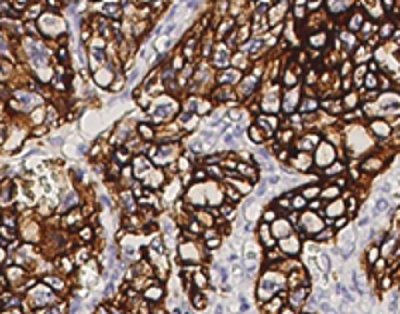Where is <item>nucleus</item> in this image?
Here are the masks:
<instances>
[{
	"instance_id": "nucleus-9",
	"label": "nucleus",
	"mask_w": 400,
	"mask_h": 314,
	"mask_svg": "<svg viewBox=\"0 0 400 314\" xmlns=\"http://www.w3.org/2000/svg\"><path fill=\"white\" fill-rule=\"evenodd\" d=\"M396 308H398V294H394V300L390 302V312H396Z\"/></svg>"
},
{
	"instance_id": "nucleus-20",
	"label": "nucleus",
	"mask_w": 400,
	"mask_h": 314,
	"mask_svg": "<svg viewBox=\"0 0 400 314\" xmlns=\"http://www.w3.org/2000/svg\"><path fill=\"white\" fill-rule=\"evenodd\" d=\"M344 224H346V218H340V220L336 222V226H344Z\"/></svg>"
},
{
	"instance_id": "nucleus-17",
	"label": "nucleus",
	"mask_w": 400,
	"mask_h": 314,
	"mask_svg": "<svg viewBox=\"0 0 400 314\" xmlns=\"http://www.w3.org/2000/svg\"><path fill=\"white\" fill-rule=\"evenodd\" d=\"M366 84H368V86H374V84H376V78H374V76H368V80H366Z\"/></svg>"
},
{
	"instance_id": "nucleus-3",
	"label": "nucleus",
	"mask_w": 400,
	"mask_h": 314,
	"mask_svg": "<svg viewBox=\"0 0 400 314\" xmlns=\"http://www.w3.org/2000/svg\"><path fill=\"white\" fill-rule=\"evenodd\" d=\"M168 114H170V106L162 104V106H158L154 112H152V116H154V118H164V116H168Z\"/></svg>"
},
{
	"instance_id": "nucleus-19",
	"label": "nucleus",
	"mask_w": 400,
	"mask_h": 314,
	"mask_svg": "<svg viewBox=\"0 0 400 314\" xmlns=\"http://www.w3.org/2000/svg\"><path fill=\"white\" fill-rule=\"evenodd\" d=\"M222 312H224V308H222L220 304H218V306H216V310H214V314H222Z\"/></svg>"
},
{
	"instance_id": "nucleus-7",
	"label": "nucleus",
	"mask_w": 400,
	"mask_h": 314,
	"mask_svg": "<svg viewBox=\"0 0 400 314\" xmlns=\"http://www.w3.org/2000/svg\"><path fill=\"white\" fill-rule=\"evenodd\" d=\"M360 22H362V16H360V14H356V16L352 18V22H350V28H352V30H356Z\"/></svg>"
},
{
	"instance_id": "nucleus-2",
	"label": "nucleus",
	"mask_w": 400,
	"mask_h": 314,
	"mask_svg": "<svg viewBox=\"0 0 400 314\" xmlns=\"http://www.w3.org/2000/svg\"><path fill=\"white\" fill-rule=\"evenodd\" d=\"M386 208H388V200H386V198H380V200H376V206H374L372 214H374V216H376V214H382Z\"/></svg>"
},
{
	"instance_id": "nucleus-6",
	"label": "nucleus",
	"mask_w": 400,
	"mask_h": 314,
	"mask_svg": "<svg viewBox=\"0 0 400 314\" xmlns=\"http://www.w3.org/2000/svg\"><path fill=\"white\" fill-rule=\"evenodd\" d=\"M258 46H260V42L254 40V42H250V44H244V50L246 52H254V50H258Z\"/></svg>"
},
{
	"instance_id": "nucleus-10",
	"label": "nucleus",
	"mask_w": 400,
	"mask_h": 314,
	"mask_svg": "<svg viewBox=\"0 0 400 314\" xmlns=\"http://www.w3.org/2000/svg\"><path fill=\"white\" fill-rule=\"evenodd\" d=\"M182 2H186L188 8H196L198 6V0H182Z\"/></svg>"
},
{
	"instance_id": "nucleus-11",
	"label": "nucleus",
	"mask_w": 400,
	"mask_h": 314,
	"mask_svg": "<svg viewBox=\"0 0 400 314\" xmlns=\"http://www.w3.org/2000/svg\"><path fill=\"white\" fill-rule=\"evenodd\" d=\"M240 302H242V304H240V310H242V312H246V310H248V302H246L244 298H240Z\"/></svg>"
},
{
	"instance_id": "nucleus-8",
	"label": "nucleus",
	"mask_w": 400,
	"mask_h": 314,
	"mask_svg": "<svg viewBox=\"0 0 400 314\" xmlns=\"http://www.w3.org/2000/svg\"><path fill=\"white\" fill-rule=\"evenodd\" d=\"M310 108H312V110H314V108H316V102H314V100H308V102H306V104H304V106H302V110H304V112H308V110H310Z\"/></svg>"
},
{
	"instance_id": "nucleus-13",
	"label": "nucleus",
	"mask_w": 400,
	"mask_h": 314,
	"mask_svg": "<svg viewBox=\"0 0 400 314\" xmlns=\"http://www.w3.org/2000/svg\"><path fill=\"white\" fill-rule=\"evenodd\" d=\"M320 260H322V266H324V268H328V266H330V260H328V258H326L324 254L320 256Z\"/></svg>"
},
{
	"instance_id": "nucleus-21",
	"label": "nucleus",
	"mask_w": 400,
	"mask_h": 314,
	"mask_svg": "<svg viewBox=\"0 0 400 314\" xmlns=\"http://www.w3.org/2000/svg\"><path fill=\"white\" fill-rule=\"evenodd\" d=\"M368 222H370V220H368V218H362V220H360V222H358V224H360V226H366V224H368Z\"/></svg>"
},
{
	"instance_id": "nucleus-1",
	"label": "nucleus",
	"mask_w": 400,
	"mask_h": 314,
	"mask_svg": "<svg viewBox=\"0 0 400 314\" xmlns=\"http://www.w3.org/2000/svg\"><path fill=\"white\" fill-rule=\"evenodd\" d=\"M214 60H216L214 64H218V66H226V64H228V52H226V50H222V48H218V50H216V56H214Z\"/></svg>"
},
{
	"instance_id": "nucleus-12",
	"label": "nucleus",
	"mask_w": 400,
	"mask_h": 314,
	"mask_svg": "<svg viewBox=\"0 0 400 314\" xmlns=\"http://www.w3.org/2000/svg\"><path fill=\"white\" fill-rule=\"evenodd\" d=\"M316 192H318L316 188H306V192H304V194H306V196H316Z\"/></svg>"
},
{
	"instance_id": "nucleus-16",
	"label": "nucleus",
	"mask_w": 400,
	"mask_h": 314,
	"mask_svg": "<svg viewBox=\"0 0 400 314\" xmlns=\"http://www.w3.org/2000/svg\"><path fill=\"white\" fill-rule=\"evenodd\" d=\"M376 256H378V250H376V248H374V250H370V262H374Z\"/></svg>"
},
{
	"instance_id": "nucleus-18",
	"label": "nucleus",
	"mask_w": 400,
	"mask_h": 314,
	"mask_svg": "<svg viewBox=\"0 0 400 314\" xmlns=\"http://www.w3.org/2000/svg\"><path fill=\"white\" fill-rule=\"evenodd\" d=\"M382 192H390V184H388V182L382 184Z\"/></svg>"
},
{
	"instance_id": "nucleus-14",
	"label": "nucleus",
	"mask_w": 400,
	"mask_h": 314,
	"mask_svg": "<svg viewBox=\"0 0 400 314\" xmlns=\"http://www.w3.org/2000/svg\"><path fill=\"white\" fill-rule=\"evenodd\" d=\"M90 236H92L90 230H82V240H90Z\"/></svg>"
},
{
	"instance_id": "nucleus-5",
	"label": "nucleus",
	"mask_w": 400,
	"mask_h": 314,
	"mask_svg": "<svg viewBox=\"0 0 400 314\" xmlns=\"http://www.w3.org/2000/svg\"><path fill=\"white\" fill-rule=\"evenodd\" d=\"M236 78H238V72H226L220 76V82H234Z\"/></svg>"
},
{
	"instance_id": "nucleus-15",
	"label": "nucleus",
	"mask_w": 400,
	"mask_h": 314,
	"mask_svg": "<svg viewBox=\"0 0 400 314\" xmlns=\"http://www.w3.org/2000/svg\"><path fill=\"white\" fill-rule=\"evenodd\" d=\"M194 306H200V308H202V306H204V302H202V298H198V296H194Z\"/></svg>"
},
{
	"instance_id": "nucleus-4",
	"label": "nucleus",
	"mask_w": 400,
	"mask_h": 314,
	"mask_svg": "<svg viewBox=\"0 0 400 314\" xmlns=\"http://www.w3.org/2000/svg\"><path fill=\"white\" fill-rule=\"evenodd\" d=\"M118 10L120 8L116 4H104V8H102V12H108V16H118Z\"/></svg>"
}]
</instances>
